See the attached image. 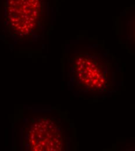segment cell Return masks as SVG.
<instances>
[{"mask_svg":"<svg viewBox=\"0 0 135 151\" xmlns=\"http://www.w3.org/2000/svg\"><path fill=\"white\" fill-rule=\"evenodd\" d=\"M71 72L77 87L83 91L103 94L113 86L110 63L98 54L81 52L72 59Z\"/></svg>","mask_w":135,"mask_h":151,"instance_id":"1","label":"cell"},{"mask_svg":"<svg viewBox=\"0 0 135 151\" xmlns=\"http://www.w3.org/2000/svg\"><path fill=\"white\" fill-rule=\"evenodd\" d=\"M5 24L18 38H27L39 32L43 20L44 0H5Z\"/></svg>","mask_w":135,"mask_h":151,"instance_id":"2","label":"cell"},{"mask_svg":"<svg viewBox=\"0 0 135 151\" xmlns=\"http://www.w3.org/2000/svg\"><path fill=\"white\" fill-rule=\"evenodd\" d=\"M27 139L32 151H62L64 144V135L61 126L56 121L45 117L39 118L30 123Z\"/></svg>","mask_w":135,"mask_h":151,"instance_id":"3","label":"cell"},{"mask_svg":"<svg viewBox=\"0 0 135 151\" xmlns=\"http://www.w3.org/2000/svg\"><path fill=\"white\" fill-rule=\"evenodd\" d=\"M132 38L133 41L135 44V18L133 23V32H132Z\"/></svg>","mask_w":135,"mask_h":151,"instance_id":"4","label":"cell"}]
</instances>
